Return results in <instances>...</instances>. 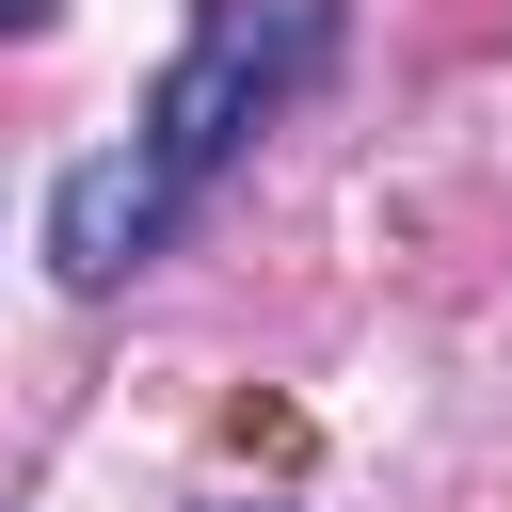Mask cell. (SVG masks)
<instances>
[{
  "label": "cell",
  "mask_w": 512,
  "mask_h": 512,
  "mask_svg": "<svg viewBox=\"0 0 512 512\" xmlns=\"http://www.w3.org/2000/svg\"><path fill=\"white\" fill-rule=\"evenodd\" d=\"M224 512H272V496H224Z\"/></svg>",
  "instance_id": "277c9868"
},
{
  "label": "cell",
  "mask_w": 512,
  "mask_h": 512,
  "mask_svg": "<svg viewBox=\"0 0 512 512\" xmlns=\"http://www.w3.org/2000/svg\"><path fill=\"white\" fill-rule=\"evenodd\" d=\"M32 16H48V0H0V32H32Z\"/></svg>",
  "instance_id": "3957f363"
},
{
  "label": "cell",
  "mask_w": 512,
  "mask_h": 512,
  "mask_svg": "<svg viewBox=\"0 0 512 512\" xmlns=\"http://www.w3.org/2000/svg\"><path fill=\"white\" fill-rule=\"evenodd\" d=\"M320 64H336V0H192L176 64H160V96H144V160H160L176 192H208V176L256 144V112H288Z\"/></svg>",
  "instance_id": "6da1fadb"
},
{
  "label": "cell",
  "mask_w": 512,
  "mask_h": 512,
  "mask_svg": "<svg viewBox=\"0 0 512 512\" xmlns=\"http://www.w3.org/2000/svg\"><path fill=\"white\" fill-rule=\"evenodd\" d=\"M176 208H192V192H176L144 144H96V160L48 176V272H64V288H128V272L176 240Z\"/></svg>",
  "instance_id": "7a4b0ae2"
}]
</instances>
